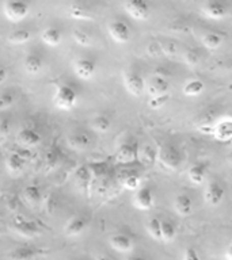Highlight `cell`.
<instances>
[{
    "mask_svg": "<svg viewBox=\"0 0 232 260\" xmlns=\"http://www.w3.org/2000/svg\"><path fill=\"white\" fill-rule=\"evenodd\" d=\"M32 38V34L28 30H24V28H20V30H16V31H12L10 36H8V42L12 45H23L26 42H28Z\"/></svg>",
    "mask_w": 232,
    "mask_h": 260,
    "instance_id": "cell-25",
    "label": "cell"
},
{
    "mask_svg": "<svg viewBox=\"0 0 232 260\" xmlns=\"http://www.w3.org/2000/svg\"><path fill=\"white\" fill-rule=\"evenodd\" d=\"M183 260H201V257L194 248H187L183 253Z\"/></svg>",
    "mask_w": 232,
    "mask_h": 260,
    "instance_id": "cell-35",
    "label": "cell"
},
{
    "mask_svg": "<svg viewBox=\"0 0 232 260\" xmlns=\"http://www.w3.org/2000/svg\"><path fill=\"white\" fill-rule=\"evenodd\" d=\"M98 260H110L109 257H106V256H99V257H98Z\"/></svg>",
    "mask_w": 232,
    "mask_h": 260,
    "instance_id": "cell-41",
    "label": "cell"
},
{
    "mask_svg": "<svg viewBox=\"0 0 232 260\" xmlns=\"http://www.w3.org/2000/svg\"><path fill=\"white\" fill-rule=\"evenodd\" d=\"M168 88H170V83L164 77L160 76L151 77L146 84V91L151 98L166 95V93H168Z\"/></svg>",
    "mask_w": 232,
    "mask_h": 260,
    "instance_id": "cell-6",
    "label": "cell"
},
{
    "mask_svg": "<svg viewBox=\"0 0 232 260\" xmlns=\"http://www.w3.org/2000/svg\"><path fill=\"white\" fill-rule=\"evenodd\" d=\"M140 183H141V179H140L138 175L129 174V175H126L125 178H124L122 184H124V187H125L126 190L134 191V190H137L138 186H140Z\"/></svg>",
    "mask_w": 232,
    "mask_h": 260,
    "instance_id": "cell-31",
    "label": "cell"
},
{
    "mask_svg": "<svg viewBox=\"0 0 232 260\" xmlns=\"http://www.w3.org/2000/svg\"><path fill=\"white\" fill-rule=\"evenodd\" d=\"M24 198L28 203H37L40 201V190L36 186H28L24 188Z\"/></svg>",
    "mask_w": 232,
    "mask_h": 260,
    "instance_id": "cell-32",
    "label": "cell"
},
{
    "mask_svg": "<svg viewBox=\"0 0 232 260\" xmlns=\"http://www.w3.org/2000/svg\"><path fill=\"white\" fill-rule=\"evenodd\" d=\"M8 130V122L2 121L0 122V133H7Z\"/></svg>",
    "mask_w": 232,
    "mask_h": 260,
    "instance_id": "cell-37",
    "label": "cell"
},
{
    "mask_svg": "<svg viewBox=\"0 0 232 260\" xmlns=\"http://www.w3.org/2000/svg\"><path fill=\"white\" fill-rule=\"evenodd\" d=\"M187 175H189V180H190L194 186L202 184L204 180H205V175H207L205 166H202V164H193V166L189 168Z\"/></svg>",
    "mask_w": 232,
    "mask_h": 260,
    "instance_id": "cell-18",
    "label": "cell"
},
{
    "mask_svg": "<svg viewBox=\"0 0 232 260\" xmlns=\"http://www.w3.org/2000/svg\"><path fill=\"white\" fill-rule=\"evenodd\" d=\"M109 34L118 44H126L130 40L129 26L121 20H115L109 24Z\"/></svg>",
    "mask_w": 232,
    "mask_h": 260,
    "instance_id": "cell-7",
    "label": "cell"
},
{
    "mask_svg": "<svg viewBox=\"0 0 232 260\" xmlns=\"http://www.w3.org/2000/svg\"><path fill=\"white\" fill-rule=\"evenodd\" d=\"M4 16L7 18L10 22L16 23L24 19L28 14V4L24 2H16V0H11V2H6L3 6Z\"/></svg>",
    "mask_w": 232,
    "mask_h": 260,
    "instance_id": "cell-2",
    "label": "cell"
},
{
    "mask_svg": "<svg viewBox=\"0 0 232 260\" xmlns=\"http://www.w3.org/2000/svg\"><path fill=\"white\" fill-rule=\"evenodd\" d=\"M205 202L211 206H217L219 203H221L224 198V188L220 186L219 183L212 182L208 184L205 194H204Z\"/></svg>",
    "mask_w": 232,
    "mask_h": 260,
    "instance_id": "cell-11",
    "label": "cell"
},
{
    "mask_svg": "<svg viewBox=\"0 0 232 260\" xmlns=\"http://www.w3.org/2000/svg\"><path fill=\"white\" fill-rule=\"evenodd\" d=\"M115 157H117L118 161L124 162V164L136 161L138 157L137 146L134 145V144H130V142H126V144L120 146V149H118Z\"/></svg>",
    "mask_w": 232,
    "mask_h": 260,
    "instance_id": "cell-12",
    "label": "cell"
},
{
    "mask_svg": "<svg viewBox=\"0 0 232 260\" xmlns=\"http://www.w3.org/2000/svg\"><path fill=\"white\" fill-rule=\"evenodd\" d=\"M128 260H146V259H142V257H140V256H133V257H129Z\"/></svg>",
    "mask_w": 232,
    "mask_h": 260,
    "instance_id": "cell-40",
    "label": "cell"
},
{
    "mask_svg": "<svg viewBox=\"0 0 232 260\" xmlns=\"http://www.w3.org/2000/svg\"><path fill=\"white\" fill-rule=\"evenodd\" d=\"M221 44H223V37L217 32H208L202 37V45L207 49L215 50V49L220 48Z\"/></svg>",
    "mask_w": 232,
    "mask_h": 260,
    "instance_id": "cell-26",
    "label": "cell"
},
{
    "mask_svg": "<svg viewBox=\"0 0 232 260\" xmlns=\"http://www.w3.org/2000/svg\"><path fill=\"white\" fill-rule=\"evenodd\" d=\"M85 222L83 218H79V217H75L67 223L65 226V235L67 236H77L80 235L81 232L84 231Z\"/></svg>",
    "mask_w": 232,
    "mask_h": 260,
    "instance_id": "cell-22",
    "label": "cell"
},
{
    "mask_svg": "<svg viewBox=\"0 0 232 260\" xmlns=\"http://www.w3.org/2000/svg\"><path fill=\"white\" fill-rule=\"evenodd\" d=\"M186 60L190 65H195L198 62V56L194 52H187L186 53Z\"/></svg>",
    "mask_w": 232,
    "mask_h": 260,
    "instance_id": "cell-36",
    "label": "cell"
},
{
    "mask_svg": "<svg viewBox=\"0 0 232 260\" xmlns=\"http://www.w3.org/2000/svg\"><path fill=\"white\" fill-rule=\"evenodd\" d=\"M110 126H111L110 119L107 117H103V115L95 117L91 122V127L98 133H106L110 129Z\"/></svg>",
    "mask_w": 232,
    "mask_h": 260,
    "instance_id": "cell-27",
    "label": "cell"
},
{
    "mask_svg": "<svg viewBox=\"0 0 232 260\" xmlns=\"http://www.w3.org/2000/svg\"><path fill=\"white\" fill-rule=\"evenodd\" d=\"M14 102H15V99L11 93H2L0 95V110L10 109L14 105Z\"/></svg>",
    "mask_w": 232,
    "mask_h": 260,
    "instance_id": "cell-34",
    "label": "cell"
},
{
    "mask_svg": "<svg viewBox=\"0 0 232 260\" xmlns=\"http://www.w3.org/2000/svg\"><path fill=\"white\" fill-rule=\"evenodd\" d=\"M41 40L45 45H48L50 48H56L61 44L63 41V36H61V31L56 27H48L45 28L42 34H41Z\"/></svg>",
    "mask_w": 232,
    "mask_h": 260,
    "instance_id": "cell-14",
    "label": "cell"
},
{
    "mask_svg": "<svg viewBox=\"0 0 232 260\" xmlns=\"http://www.w3.org/2000/svg\"><path fill=\"white\" fill-rule=\"evenodd\" d=\"M110 245L117 252H130L133 248L132 240L125 235H114L110 237Z\"/></svg>",
    "mask_w": 232,
    "mask_h": 260,
    "instance_id": "cell-13",
    "label": "cell"
},
{
    "mask_svg": "<svg viewBox=\"0 0 232 260\" xmlns=\"http://www.w3.org/2000/svg\"><path fill=\"white\" fill-rule=\"evenodd\" d=\"M225 260H232L231 256V247L227 248V251H225Z\"/></svg>",
    "mask_w": 232,
    "mask_h": 260,
    "instance_id": "cell-39",
    "label": "cell"
},
{
    "mask_svg": "<svg viewBox=\"0 0 232 260\" xmlns=\"http://www.w3.org/2000/svg\"><path fill=\"white\" fill-rule=\"evenodd\" d=\"M174 206L175 211H177L179 215H182V217H187V215L191 213V210H193V202H191L190 197H187V195L185 194L178 195V197L175 198Z\"/></svg>",
    "mask_w": 232,
    "mask_h": 260,
    "instance_id": "cell-17",
    "label": "cell"
},
{
    "mask_svg": "<svg viewBox=\"0 0 232 260\" xmlns=\"http://www.w3.org/2000/svg\"><path fill=\"white\" fill-rule=\"evenodd\" d=\"M177 235V229H175L174 223L171 221H160V239L162 241H172Z\"/></svg>",
    "mask_w": 232,
    "mask_h": 260,
    "instance_id": "cell-23",
    "label": "cell"
},
{
    "mask_svg": "<svg viewBox=\"0 0 232 260\" xmlns=\"http://www.w3.org/2000/svg\"><path fill=\"white\" fill-rule=\"evenodd\" d=\"M133 205L136 209L142 211H148L154 207V195L150 188H141L136 192L133 198Z\"/></svg>",
    "mask_w": 232,
    "mask_h": 260,
    "instance_id": "cell-10",
    "label": "cell"
},
{
    "mask_svg": "<svg viewBox=\"0 0 232 260\" xmlns=\"http://www.w3.org/2000/svg\"><path fill=\"white\" fill-rule=\"evenodd\" d=\"M212 133H213V137L217 140V141L221 142H228L232 137V121L229 117L221 118L217 123L215 125V127L212 129Z\"/></svg>",
    "mask_w": 232,
    "mask_h": 260,
    "instance_id": "cell-8",
    "label": "cell"
},
{
    "mask_svg": "<svg viewBox=\"0 0 232 260\" xmlns=\"http://www.w3.org/2000/svg\"><path fill=\"white\" fill-rule=\"evenodd\" d=\"M18 141L20 145L30 148V146H36L37 144H40L41 136L32 129H23L18 133Z\"/></svg>",
    "mask_w": 232,
    "mask_h": 260,
    "instance_id": "cell-16",
    "label": "cell"
},
{
    "mask_svg": "<svg viewBox=\"0 0 232 260\" xmlns=\"http://www.w3.org/2000/svg\"><path fill=\"white\" fill-rule=\"evenodd\" d=\"M53 103H54L57 109L63 110V111L72 110L77 103L76 91L69 85H60L56 89L54 96H53Z\"/></svg>",
    "mask_w": 232,
    "mask_h": 260,
    "instance_id": "cell-1",
    "label": "cell"
},
{
    "mask_svg": "<svg viewBox=\"0 0 232 260\" xmlns=\"http://www.w3.org/2000/svg\"><path fill=\"white\" fill-rule=\"evenodd\" d=\"M204 89H205V85H204L202 81L190 80L183 85L182 91L186 96H197V95H199V93H202Z\"/></svg>",
    "mask_w": 232,
    "mask_h": 260,
    "instance_id": "cell-24",
    "label": "cell"
},
{
    "mask_svg": "<svg viewBox=\"0 0 232 260\" xmlns=\"http://www.w3.org/2000/svg\"><path fill=\"white\" fill-rule=\"evenodd\" d=\"M7 79V71L4 68H0V84L4 83V80Z\"/></svg>",
    "mask_w": 232,
    "mask_h": 260,
    "instance_id": "cell-38",
    "label": "cell"
},
{
    "mask_svg": "<svg viewBox=\"0 0 232 260\" xmlns=\"http://www.w3.org/2000/svg\"><path fill=\"white\" fill-rule=\"evenodd\" d=\"M124 84H125L126 91L133 95V96H140L146 91V81L138 73L128 72L124 76Z\"/></svg>",
    "mask_w": 232,
    "mask_h": 260,
    "instance_id": "cell-4",
    "label": "cell"
},
{
    "mask_svg": "<svg viewBox=\"0 0 232 260\" xmlns=\"http://www.w3.org/2000/svg\"><path fill=\"white\" fill-rule=\"evenodd\" d=\"M69 144L72 148L77 150H83L90 146V138L85 134H76L69 140Z\"/></svg>",
    "mask_w": 232,
    "mask_h": 260,
    "instance_id": "cell-28",
    "label": "cell"
},
{
    "mask_svg": "<svg viewBox=\"0 0 232 260\" xmlns=\"http://www.w3.org/2000/svg\"><path fill=\"white\" fill-rule=\"evenodd\" d=\"M6 166H7V170L11 174H20L24 168V158L18 153H14L7 158Z\"/></svg>",
    "mask_w": 232,
    "mask_h": 260,
    "instance_id": "cell-20",
    "label": "cell"
},
{
    "mask_svg": "<svg viewBox=\"0 0 232 260\" xmlns=\"http://www.w3.org/2000/svg\"><path fill=\"white\" fill-rule=\"evenodd\" d=\"M147 229H148V233H150L152 239L156 240V241H162V239H160V219L151 218L148 221Z\"/></svg>",
    "mask_w": 232,
    "mask_h": 260,
    "instance_id": "cell-30",
    "label": "cell"
},
{
    "mask_svg": "<svg viewBox=\"0 0 232 260\" xmlns=\"http://www.w3.org/2000/svg\"><path fill=\"white\" fill-rule=\"evenodd\" d=\"M40 251L32 247H19L14 249L10 253L8 259L10 260H34L38 256Z\"/></svg>",
    "mask_w": 232,
    "mask_h": 260,
    "instance_id": "cell-15",
    "label": "cell"
},
{
    "mask_svg": "<svg viewBox=\"0 0 232 260\" xmlns=\"http://www.w3.org/2000/svg\"><path fill=\"white\" fill-rule=\"evenodd\" d=\"M202 14L207 16L208 19H213V20H220L224 19L228 14V8L227 6L221 2H207L204 3L202 6Z\"/></svg>",
    "mask_w": 232,
    "mask_h": 260,
    "instance_id": "cell-5",
    "label": "cell"
},
{
    "mask_svg": "<svg viewBox=\"0 0 232 260\" xmlns=\"http://www.w3.org/2000/svg\"><path fill=\"white\" fill-rule=\"evenodd\" d=\"M126 14L134 20H147L151 15L150 6L146 2L140 0H130L124 4Z\"/></svg>",
    "mask_w": 232,
    "mask_h": 260,
    "instance_id": "cell-3",
    "label": "cell"
},
{
    "mask_svg": "<svg viewBox=\"0 0 232 260\" xmlns=\"http://www.w3.org/2000/svg\"><path fill=\"white\" fill-rule=\"evenodd\" d=\"M168 98H170V95L168 93H166V95H162V96H156V98H151L150 101H148V106H150L151 109H160V107H163V106L166 105L167 102H168Z\"/></svg>",
    "mask_w": 232,
    "mask_h": 260,
    "instance_id": "cell-33",
    "label": "cell"
},
{
    "mask_svg": "<svg viewBox=\"0 0 232 260\" xmlns=\"http://www.w3.org/2000/svg\"><path fill=\"white\" fill-rule=\"evenodd\" d=\"M73 71L81 80H91L95 75V64L89 58H79L73 64Z\"/></svg>",
    "mask_w": 232,
    "mask_h": 260,
    "instance_id": "cell-9",
    "label": "cell"
},
{
    "mask_svg": "<svg viewBox=\"0 0 232 260\" xmlns=\"http://www.w3.org/2000/svg\"><path fill=\"white\" fill-rule=\"evenodd\" d=\"M68 14L69 16H72L75 19H91L93 18V14L90 12V10L85 6L80 3H72L68 8Z\"/></svg>",
    "mask_w": 232,
    "mask_h": 260,
    "instance_id": "cell-19",
    "label": "cell"
},
{
    "mask_svg": "<svg viewBox=\"0 0 232 260\" xmlns=\"http://www.w3.org/2000/svg\"><path fill=\"white\" fill-rule=\"evenodd\" d=\"M24 69L30 75H36V73L41 72V69H42V60H41V57L36 56V54H28L26 57V60H24Z\"/></svg>",
    "mask_w": 232,
    "mask_h": 260,
    "instance_id": "cell-21",
    "label": "cell"
},
{
    "mask_svg": "<svg viewBox=\"0 0 232 260\" xmlns=\"http://www.w3.org/2000/svg\"><path fill=\"white\" fill-rule=\"evenodd\" d=\"M73 37V41L76 42L77 45H80V46H91L93 45V38L87 34L85 31L83 30H75L72 34Z\"/></svg>",
    "mask_w": 232,
    "mask_h": 260,
    "instance_id": "cell-29",
    "label": "cell"
}]
</instances>
